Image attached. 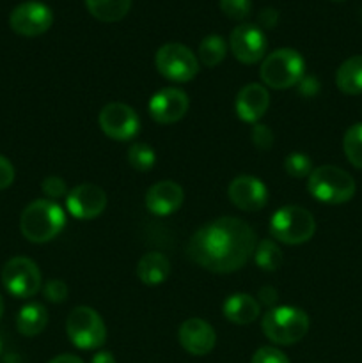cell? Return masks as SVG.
I'll list each match as a JSON object with an SVG mask.
<instances>
[{
  "instance_id": "1",
  "label": "cell",
  "mask_w": 362,
  "mask_h": 363,
  "mask_svg": "<svg viewBox=\"0 0 362 363\" xmlns=\"http://www.w3.org/2000/svg\"><path fill=\"white\" fill-rule=\"evenodd\" d=\"M256 233L247 222L222 216L202 225L187 245L192 262L213 273H233L243 268L256 250Z\"/></svg>"
},
{
  "instance_id": "2",
  "label": "cell",
  "mask_w": 362,
  "mask_h": 363,
  "mask_svg": "<svg viewBox=\"0 0 362 363\" xmlns=\"http://www.w3.org/2000/svg\"><path fill=\"white\" fill-rule=\"evenodd\" d=\"M66 225V215L57 202L39 199L31 202L20 216V230L31 243H48Z\"/></svg>"
},
{
  "instance_id": "3",
  "label": "cell",
  "mask_w": 362,
  "mask_h": 363,
  "mask_svg": "<svg viewBox=\"0 0 362 363\" xmlns=\"http://www.w3.org/2000/svg\"><path fill=\"white\" fill-rule=\"evenodd\" d=\"M261 330L266 339L279 346L297 344L307 335L309 315L298 307H272L261 319Z\"/></svg>"
},
{
  "instance_id": "4",
  "label": "cell",
  "mask_w": 362,
  "mask_h": 363,
  "mask_svg": "<svg viewBox=\"0 0 362 363\" xmlns=\"http://www.w3.org/2000/svg\"><path fill=\"white\" fill-rule=\"evenodd\" d=\"M307 190L325 204H344L355 195V181L346 170L334 165L318 167L311 172Z\"/></svg>"
},
{
  "instance_id": "5",
  "label": "cell",
  "mask_w": 362,
  "mask_h": 363,
  "mask_svg": "<svg viewBox=\"0 0 362 363\" xmlns=\"http://www.w3.org/2000/svg\"><path fill=\"white\" fill-rule=\"evenodd\" d=\"M305 73V62L297 50L280 48L266 55L261 62V80L266 87L290 89L300 84Z\"/></svg>"
},
{
  "instance_id": "6",
  "label": "cell",
  "mask_w": 362,
  "mask_h": 363,
  "mask_svg": "<svg viewBox=\"0 0 362 363\" xmlns=\"http://www.w3.org/2000/svg\"><path fill=\"white\" fill-rule=\"evenodd\" d=\"M314 233V216L300 206H284L270 220V234L284 245L307 243Z\"/></svg>"
},
{
  "instance_id": "7",
  "label": "cell",
  "mask_w": 362,
  "mask_h": 363,
  "mask_svg": "<svg viewBox=\"0 0 362 363\" xmlns=\"http://www.w3.org/2000/svg\"><path fill=\"white\" fill-rule=\"evenodd\" d=\"M66 333L78 350H98L106 340V328L102 315L91 307H77L66 319Z\"/></svg>"
},
{
  "instance_id": "8",
  "label": "cell",
  "mask_w": 362,
  "mask_h": 363,
  "mask_svg": "<svg viewBox=\"0 0 362 363\" xmlns=\"http://www.w3.org/2000/svg\"><path fill=\"white\" fill-rule=\"evenodd\" d=\"M155 64L162 77L177 84L190 82L199 73L197 57L181 43H167L160 46L155 55Z\"/></svg>"
},
{
  "instance_id": "9",
  "label": "cell",
  "mask_w": 362,
  "mask_h": 363,
  "mask_svg": "<svg viewBox=\"0 0 362 363\" xmlns=\"http://www.w3.org/2000/svg\"><path fill=\"white\" fill-rule=\"evenodd\" d=\"M2 284L14 298H31L41 289V272L28 257H13L4 264Z\"/></svg>"
},
{
  "instance_id": "10",
  "label": "cell",
  "mask_w": 362,
  "mask_h": 363,
  "mask_svg": "<svg viewBox=\"0 0 362 363\" xmlns=\"http://www.w3.org/2000/svg\"><path fill=\"white\" fill-rule=\"evenodd\" d=\"M98 121L103 133L117 142L131 140L141 131V119L137 112L124 103H109L103 106Z\"/></svg>"
},
{
  "instance_id": "11",
  "label": "cell",
  "mask_w": 362,
  "mask_h": 363,
  "mask_svg": "<svg viewBox=\"0 0 362 363\" xmlns=\"http://www.w3.org/2000/svg\"><path fill=\"white\" fill-rule=\"evenodd\" d=\"M53 13L48 6L35 0L20 4L11 11L9 25L16 34L25 35V38H35L41 35L52 27Z\"/></svg>"
},
{
  "instance_id": "12",
  "label": "cell",
  "mask_w": 362,
  "mask_h": 363,
  "mask_svg": "<svg viewBox=\"0 0 362 363\" xmlns=\"http://www.w3.org/2000/svg\"><path fill=\"white\" fill-rule=\"evenodd\" d=\"M229 46L233 55L243 64H256L265 59L266 48V35L263 34L258 25L241 23L231 32Z\"/></svg>"
},
{
  "instance_id": "13",
  "label": "cell",
  "mask_w": 362,
  "mask_h": 363,
  "mask_svg": "<svg viewBox=\"0 0 362 363\" xmlns=\"http://www.w3.org/2000/svg\"><path fill=\"white\" fill-rule=\"evenodd\" d=\"M66 208L71 216L78 220H92L106 208V194L103 188L91 183H82L67 191Z\"/></svg>"
},
{
  "instance_id": "14",
  "label": "cell",
  "mask_w": 362,
  "mask_h": 363,
  "mask_svg": "<svg viewBox=\"0 0 362 363\" xmlns=\"http://www.w3.org/2000/svg\"><path fill=\"white\" fill-rule=\"evenodd\" d=\"M187 92L176 87H165L149 99V116L158 124H174L188 112Z\"/></svg>"
},
{
  "instance_id": "15",
  "label": "cell",
  "mask_w": 362,
  "mask_h": 363,
  "mask_svg": "<svg viewBox=\"0 0 362 363\" xmlns=\"http://www.w3.org/2000/svg\"><path fill=\"white\" fill-rule=\"evenodd\" d=\"M231 202L238 209L247 213L261 211L268 202V188L254 176H238L227 188Z\"/></svg>"
},
{
  "instance_id": "16",
  "label": "cell",
  "mask_w": 362,
  "mask_h": 363,
  "mask_svg": "<svg viewBox=\"0 0 362 363\" xmlns=\"http://www.w3.org/2000/svg\"><path fill=\"white\" fill-rule=\"evenodd\" d=\"M177 339L187 353L194 354V357H206L215 347L216 333L213 326L204 319L192 318L180 326Z\"/></svg>"
},
{
  "instance_id": "17",
  "label": "cell",
  "mask_w": 362,
  "mask_h": 363,
  "mask_svg": "<svg viewBox=\"0 0 362 363\" xmlns=\"http://www.w3.org/2000/svg\"><path fill=\"white\" fill-rule=\"evenodd\" d=\"M183 188L174 181H158L146 194V208L156 216H169L181 208Z\"/></svg>"
},
{
  "instance_id": "18",
  "label": "cell",
  "mask_w": 362,
  "mask_h": 363,
  "mask_svg": "<svg viewBox=\"0 0 362 363\" xmlns=\"http://www.w3.org/2000/svg\"><path fill=\"white\" fill-rule=\"evenodd\" d=\"M270 105V94L265 85L261 84H247L238 92L236 103V116L245 123L256 124L266 113Z\"/></svg>"
},
{
  "instance_id": "19",
  "label": "cell",
  "mask_w": 362,
  "mask_h": 363,
  "mask_svg": "<svg viewBox=\"0 0 362 363\" xmlns=\"http://www.w3.org/2000/svg\"><path fill=\"white\" fill-rule=\"evenodd\" d=\"M222 312L227 321L234 325H251L261 314V305L254 296L245 293L231 294L222 305Z\"/></svg>"
},
{
  "instance_id": "20",
  "label": "cell",
  "mask_w": 362,
  "mask_h": 363,
  "mask_svg": "<svg viewBox=\"0 0 362 363\" xmlns=\"http://www.w3.org/2000/svg\"><path fill=\"white\" fill-rule=\"evenodd\" d=\"M170 273V262L160 252H148L137 264V277L146 286H160Z\"/></svg>"
},
{
  "instance_id": "21",
  "label": "cell",
  "mask_w": 362,
  "mask_h": 363,
  "mask_svg": "<svg viewBox=\"0 0 362 363\" xmlns=\"http://www.w3.org/2000/svg\"><path fill=\"white\" fill-rule=\"evenodd\" d=\"M336 85L348 96L362 94V55L344 60L336 73Z\"/></svg>"
},
{
  "instance_id": "22",
  "label": "cell",
  "mask_w": 362,
  "mask_h": 363,
  "mask_svg": "<svg viewBox=\"0 0 362 363\" xmlns=\"http://www.w3.org/2000/svg\"><path fill=\"white\" fill-rule=\"evenodd\" d=\"M48 325V311L41 303H28L16 315V328L21 335L35 337Z\"/></svg>"
},
{
  "instance_id": "23",
  "label": "cell",
  "mask_w": 362,
  "mask_h": 363,
  "mask_svg": "<svg viewBox=\"0 0 362 363\" xmlns=\"http://www.w3.org/2000/svg\"><path fill=\"white\" fill-rule=\"evenodd\" d=\"M89 13L99 21H119L128 14L131 0H85Z\"/></svg>"
},
{
  "instance_id": "24",
  "label": "cell",
  "mask_w": 362,
  "mask_h": 363,
  "mask_svg": "<svg viewBox=\"0 0 362 363\" xmlns=\"http://www.w3.org/2000/svg\"><path fill=\"white\" fill-rule=\"evenodd\" d=\"M227 53L226 41L220 35L209 34L199 45V59L206 67L219 66Z\"/></svg>"
},
{
  "instance_id": "25",
  "label": "cell",
  "mask_w": 362,
  "mask_h": 363,
  "mask_svg": "<svg viewBox=\"0 0 362 363\" xmlns=\"http://www.w3.org/2000/svg\"><path fill=\"white\" fill-rule=\"evenodd\" d=\"M254 261L263 272H275L283 264V252L277 247L275 241L263 240L261 243L256 245Z\"/></svg>"
},
{
  "instance_id": "26",
  "label": "cell",
  "mask_w": 362,
  "mask_h": 363,
  "mask_svg": "<svg viewBox=\"0 0 362 363\" xmlns=\"http://www.w3.org/2000/svg\"><path fill=\"white\" fill-rule=\"evenodd\" d=\"M343 149L348 162L355 169L362 170V123H357L348 128L343 138Z\"/></svg>"
},
{
  "instance_id": "27",
  "label": "cell",
  "mask_w": 362,
  "mask_h": 363,
  "mask_svg": "<svg viewBox=\"0 0 362 363\" xmlns=\"http://www.w3.org/2000/svg\"><path fill=\"white\" fill-rule=\"evenodd\" d=\"M128 163L138 172H148L156 163L155 149L148 144H142V142H135L128 149Z\"/></svg>"
},
{
  "instance_id": "28",
  "label": "cell",
  "mask_w": 362,
  "mask_h": 363,
  "mask_svg": "<svg viewBox=\"0 0 362 363\" xmlns=\"http://www.w3.org/2000/svg\"><path fill=\"white\" fill-rule=\"evenodd\" d=\"M284 170L290 174L291 177H297V179H302V177L311 176L312 162L305 152H291V155L286 156L284 160Z\"/></svg>"
},
{
  "instance_id": "29",
  "label": "cell",
  "mask_w": 362,
  "mask_h": 363,
  "mask_svg": "<svg viewBox=\"0 0 362 363\" xmlns=\"http://www.w3.org/2000/svg\"><path fill=\"white\" fill-rule=\"evenodd\" d=\"M220 9L231 20H245L251 14V0H220Z\"/></svg>"
},
{
  "instance_id": "30",
  "label": "cell",
  "mask_w": 362,
  "mask_h": 363,
  "mask_svg": "<svg viewBox=\"0 0 362 363\" xmlns=\"http://www.w3.org/2000/svg\"><path fill=\"white\" fill-rule=\"evenodd\" d=\"M41 190H43V194L48 197V201H53V202H55L57 199L66 197L67 195L66 181L59 176L46 177V179L41 183Z\"/></svg>"
},
{
  "instance_id": "31",
  "label": "cell",
  "mask_w": 362,
  "mask_h": 363,
  "mask_svg": "<svg viewBox=\"0 0 362 363\" xmlns=\"http://www.w3.org/2000/svg\"><path fill=\"white\" fill-rule=\"evenodd\" d=\"M251 138H252V144H254L259 151H268V149H272L273 131L270 130L268 126H265V124L256 123L254 126H252Z\"/></svg>"
},
{
  "instance_id": "32",
  "label": "cell",
  "mask_w": 362,
  "mask_h": 363,
  "mask_svg": "<svg viewBox=\"0 0 362 363\" xmlns=\"http://www.w3.org/2000/svg\"><path fill=\"white\" fill-rule=\"evenodd\" d=\"M43 293H45L46 300L52 301V303H62L70 294V289L62 280H48L46 286L43 287Z\"/></svg>"
},
{
  "instance_id": "33",
  "label": "cell",
  "mask_w": 362,
  "mask_h": 363,
  "mask_svg": "<svg viewBox=\"0 0 362 363\" xmlns=\"http://www.w3.org/2000/svg\"><path fill=\"white\" fill-rule=\"evenodd\" d=\"M251 363H290L286 354L277 347H259L252 357Z\"/></svg>"
},
{
  "instance_id": "34",
  "label": "cell",
  "mask_w": 362,
  "mask_h": 363,
  "mask_svg": "<svg viewBox=\"0 0 362 363\" xmlns=\"http://www.w3.org/2000/svg\"><path fill=\"white\" fill-rule=\"evenodd\" d=\"M14 181V167L6 156L0 155V190H6Z\"/></svg>"
},
{
  "instance_id": "35",
  "label": "cell",
  "mask_w": 362,
  "mask_h": 363,
  "mask_svg": "<svg viewBox=\"0 0 362 363\" xmlns=\"http://www.w3.org/2000/svg\"><path fill=\"white\" fill-rule=\"evenodd\" d=\"M298 91H300L302 96L305 98H312V96L318 94L319 91V84L314 77H304L298 84Z\"/></svg>"
},
{
  "instance_id": "36",
  "label": "cell",
  "mask_w": 362,
  "mask_h": 363,
  "mask_svg": "<svg viewBox=\"0 0 362 363\" xmlns=\"http://www.w3.org/2000/svg\"><path fill=\"white\" fill-rule=\"evenodd\" d=\"M258 296H259V301H261L263 305H266V307L272 308L273 303L277 301V296H279V294H277V291L273 289V287L266 286V287H261V289H259Z\"/></svg>"
},
{
  "instance_id": "37",
  "label": "cell",
  "mask_w": 362,
  "mask_h": 363,
  "mask_svg": "<svg viewBox=\"0 0 362 363\" xmlns=\"http://www.w3.org/2000/svg\"><path fill=\"white\" fill-rule=\"evenodd\" d=\"M277 18H279V14H277L275 9H263L261 14H259V23L265 28H272L275 27Z\"/></svg>"
},
{
  "instance_id": "38",
  "label": "cell",
  "mask_w": 362,
  "mask_h": 363,
  "mask_svg": "<svg viewBox=\"0 0 362 363\" xmlns=\"http://www.w3.org/2000/svg\"><path fill=\"white\" fill-rule=\"evenodd\" d=\"M91 363H116V358H114V354L110 351H99V353H96L92 357Z\"/></svg>"
},
{
  "instance_id": "39",
  "label": "cell",
  "mask_w": 362,
  "mask_h": 363,
  "mask_svg": "<svg viewBox=\"0 0 362 363\" xmlns=\"http://www.w3.org/2000/svg\"><path fill=\"white\" fill-rule=\"evenodd\" d=\"M48 363H84V362H82L78 357H75V354H59V357H55Z\"/></svg>"
},
{
  "instance_id": "40",
  "label": "cell",
  "mask_w": 362,
  "mask_h": 363,
  "mask_svg": "<svg viewBox=\"0 0 362 363\" xmlns=\"http://www.w3.org/2000/svg\"><path fill=\"white\" fill-rule=\"evenodd\" d=\"M2 314H4V300L2 296H0V318H2Z\"/></svg>"
},
{
  "instance_id": "41",
  "label": "cell",
  "mask_w": 362,
  "mask_h": 363,
  "mask_svg": "<svg viewBox=\"0 0 362 363\" xmlns=\"http://www.w3.org/2000/svg\"><path fill=\"white\" fill-rule=\"evenodd\" d=\"M0 353H2V342H0Z\"/></svg>"
},
{
  "instance_id": "42",
  "label": "cell",
  "mask_w": 362,
  "mask_h": 363,
  "mask_svg": "<svg viewBox=\"0 0 362 363\" xmlns=\"http://www.w3.org/2000/svg\"><path fill=\"white\" fill-rule=\"evenodd\" d=\"M334 2H341V0H334Z\"/></svg>"
}]
</instances>
